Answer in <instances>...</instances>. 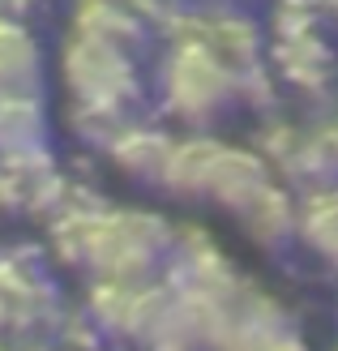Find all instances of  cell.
Segmentation results:
<instances>
[{"instance_id": "6da1fadb", "label": "cell", "mask_w": 338, "mask_h": 351, "mask_svg": "<svg viewBox=\"0 0 338 351\" xmlns=\"http://www.w3.org/2000/svg\"><path fill=\"white\" fill-rule=\"evenodd\" d=\"M56 257L95 283H154L167 270L176 232L150 210H60Z\"/></svg>"}, {"instance_id": "7a4b0ae2", "label": "cell", "mask_w": 338, "mask_h": 351, "mask_svg": "<svg viewBox=\"0 0 338 351\" xmlns=\"http://www.w3.org/2000/svg\"><path fill=\"white\" fill-rule=\"evenodd\" d=\"M163 189L176 197L210 202L240 223L257 202H265L278 189V180L261 154L231 146L215 133H193V137H176L163 171Z\"/></svg>"}, {"instance_id": "3957f363", "label": "cell", "mask_w": 338, "mask_h": 351, "mask_svg": "<svg viewBox=\"0 0 338 351\" xmlns=\"http://www.w3.org/2000/svg\"><path fill=\"white\" fill-rule=\"evenodd\" d=\"M158 95H163V112H171V120H180L193 133H206L240 108L236 73L193 39H171L158 69Z\"/></svg>"}, {"instance_id": "277c9868", "label": "cell", "mask_w": 338, "mask_h": 351, "mask_svg": "<svg viewBox=\"0 0 338 351\" xmlns=\"http://www.w3.org/2000/svg\"><path fill=\"white\" fill-rule=\"evenodd\" d=\"M56 64H60V86L69 95V108L133 116L137 99H141V69H137L133 51L69 30Z\"/></svg>"}, {"instance_id": "5b68a950", "label": "cell", "mask_w": 338, "mask_h": 351, "mask_svg": "<svg viewBox=\"0 0 338 351\" xmlns=\"http://www.w3.org/2000/svg\"><path fill=\"white\" fill-rule=\"evenodd\" d=\"M171 146L176 137L163 133V129H150V125H124L112 142H108V159L120 167V176H129L137 184H158L163 189V171H167V159H171Z\"/></svg>"}, {"instance_id": "8992f818", "label": "cell", "mask_w": 338, "mask_h": 351, "mask_svg": "<svg viewBox=\"0 0 338 351\" xmlns=\"http://www.w3.org/2000/svg\"><path fill=\"white\" fill-rule=\"evenodd\" d=\"M69 30L86 34V39H99V43H112V47H124L137 56L146 47L150 22L141 13H133L129 5H120V0H77L73 13H69Z\"/></svg>"}, {"instance_id": "52a82bcc", "label": "cell", "mask_w": 338, "mask_h": 351, "mask_svg": "<svg viewBox=\"0 0 338 351\" xmlns=\"http://www.w3.org/2000/svg\"><path fill=\"white\" fill-rule=\"evenodd\" d=\"M43 69V47L26 17H0V95H39Z\"/></svg>"}, {"instance_id": "ba28073f", "label": "cell", "mask_w": 338, "mask_h": 351, "mask_svg": "<svg viewBox=\"0 0 338 351\" xmlns=\"http://www.w3.org/2000/svg\"><path fill=\"white\" fill-rule=\"evenodd\" d=\"M47 150V112L39 95H0V159Z\"/></svg>"}, {"instance_id": "9c48e42d", "label": "cell", "mask_w": 338, "mask_h": 351, "mask_svg": "<svg viewBox=\"0 0 338 351\" xmlns=\"http://www.w3.org/2000/svg\"><path fill=\"white\" fill-rule=\"evenodd\" d=\"M120 5H129L133 13H141L150 26H163V17L171 13V0H120Z\"/></svg>"}, {"instance_id": "30bf717a", "label": "cell", "mask_w": 338, "mask_h": 351, "mask_svg": "<svg viewBox=\"0 0 338 351\" xmlns=\"http://www.w3.org/2000/svg\"><path fill=\"white\" fill-rule=\"evenodd\" d=\"M34 0H0V17H26Z\"/></svg>"}]
</instances>
